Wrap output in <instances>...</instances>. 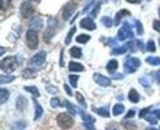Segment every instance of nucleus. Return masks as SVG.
Here are the masks:
<instances>
[{
	"mask_svg": "<svg viewBox=\"0 0 160 130\" xmlns=\"http://www.w3.org/2000/svg\"><path fill=\"white\" fill-rule=\"evenodd\" d=\"M124 72L126 73H134L140 67V61L137 57H128L124 62Z\"/></svg>",
	"mask_w": 160,
	"mask_h": 130,
	"instance_id": "1",
	"label": "nucleus"
},
{
	"mask_svg": "<svg viewBox=\"0 0 160 130\" xmlns=\"http://www.w3.org/2000/svg\"><path fill=\"white\" fill-rule=\"evenodd\" d=\"M118 40L120 41H124V40H128V39H133V31H132V27L128 22H124L123 26L118 30Z\"/></svg>",
	"mask_w": 160,
	"mask_h": 130,
	"instance_id": "2",
	"label": "nucleus"
},
{
	"mask_svg": "<svg viewBox=\"0 0 160 130\" xmlns=\"http://www.w3.org/2000/svg\"><path fill=\"white\" fill-rule=\"evenodd\" d=\"M57 122H58V125L63 129H69L74 124V119L65 113H62L57 116Z\"/></svg>",
	"mask_w": 160,
	"mask_h": 130,
	"instance_id": "3",
	"label": "nucleus"
},
{
	"mask_svg": "<svg viewBox=\"0 0 160 130\" xmlns=\"http://www.w3.org/2000/svg\"><path fill=\"white\" fill-rule=\"evenodd\" d=\"M18 67V62H16V57H6L1 61V69L2 71H6V72H12L15 71Z\"/></svg>",
	"mask_w": 160,
	"mask_h": 130,
	"instance_id": "4",
	"label": "nucleus"
},
{
	"mask_svg": "<svg viewBox=\"0 0 160 130\" xmlns=\"http://www.w3.org/2000/svg\"><path fill=\"white\" fill-rule=\"evenodd\" d=\"M26 41H27V46L31 50H35L38 45V36L37 32L35 30H28L26 34Z\"/></svg>",
	"mask_w": 160,
	"mask_h": 130,
	"instance_id": "5",
	"label": "nucleus"
},
{
	"mask_svg": "<svg viewBox=\"0 0 160 130\" xmlns=\"http://www.w3.org/2000/svg\"><path fill=\"white\" fill-rule=\"evenodd\" d=\"M77 6H78V3L75 0H70L69 3H67L65 6H64V10H63V19L64 20H69L72 14L75 11Z\"/></svg>",
	"mask_w": 160,
	"mask_h": 130,
	"instance_id": "6",
	"label": "nucleus"
},
{
	"mask_svg": "<svg viewBox=\"0 0 160 130\" xmlns=\"http://www.w3.org/2000/svg\"><path fill=\"white\" fill-rule=\"evenodd\" d=\"M31 65L33 66V67H41V66L44 65V62H46V52L44 51H41L38 53H36L32 58H31Z\"/></svg>",
	"mask_w": 160,
	"mask_h": 130,
	"instance_id": "7",
	"label": "nucleus"
},
{
	"mask_svg": "<svg viewBox=\"0 0 160 130\" xmlns=\"http://www.w3.org/2000/svg\"><path fill=\"white\" fill-rule=\"evenodd\" d=\"M20 10H21V15H22L23 18H30V16H32L33 13H35V9H33V6H32L30 3H22Z\"/></svg>",
	"mask_w": 160,
	"mask_h": 130,
	"instance_id": "8",
	"label": "nucleus"
},
{
	"mask_svg": "<svg viewBox=\"0 0 160 130\" xmlns=\"http://www.w3.org/2000/svg\"><path fill=\"white\" fill-rule=\"evenodd\" d=\"M94 79H95V82L98 84H100L102 87H108L111 84V79L107 78V77H105V76H102L100 73H95L94 74Z\"/></svg>",
	"mask_w": 160,
	"mask_h": 130,
	"instance_id": "9",
	"label": "nucleus"
},
{
	"mask_svg": "<svg viewBox=\"0 0 160 130\" xmlns=\"http://www.w3.org/2000/svg\"><path fill=\"white\" fill-rule=\"evenodd\" d=\"M80 114H81V116H82V119H84V125H85V128L88 130H95V127H94V119L90 116V115H88L86 113H84L82 110L80 111Z\"/></svg>",
	"mask_w": 160,
	"mask_h": 130,
	"instance_id": "10",
	"label": "nucleus"
},
{
	"mask_svg": "<svg viewBox=\"0 0 160 130\" xmlns=\"http://www.w3.org/2000/svg\"><path fill=\"white\" fill-rule=\"evenodd\" d=\"M80 26L82 29H86V30H95L96 29V24L94 22V20L91 18H85L80 21Z\"/></svg>",
	"mask_w": 160,
	"mask_h": 130,
	"instance_id": "11",
	"label": "nucleus"
},
{
	"mask_svg": "<svg viewBox=\"0 0 160 130\" xmlns=\"http://www.w3.org/2000/svg\"><path fill=\"white\" fill-rule=\"evenodd\" d=\"M30 29L35 30V31H40L43 29V20L41 18H33L30 21Z\"/></svg>",
	"mask_w": 160,
	"mask_h": 130,
	"instance_id": "12",
	"label": "nucleus"
},
{
	"mask_svg": "<svg viewBox=\"0 0 160 130\" xmlns=\"http://www.w3.org/2000/svg\"><path fill=\"white\" fill-rule=\"evenodd\" d=\"M56 25H57V21H54L53 19L51 20V21L48 22V31L44 34V41H49V39L53 36V34H54V27H56Z\"/></svg>",
	"mask_w": 160,
	"mask_h": 130,
	"instance_id": "13",
	"label": "nucleus"
},
{
	"mask_svg": "<svg viewBox=\"0 0 160 130\" xmlns=\"http://www.w3.org/2000/svg\"><path fill=\"white\" fill-rule=\"evenodd\" d=\"M99 9H100V3H92L91 5H89L85 9V11L86 13H90L91 16H96L98 13H99Z\"/></svg>",
	"mask_w": 160,
	"mask_h": 130,
	"instance_id": "14",
	"label": "nucleus"
},
{
	"mask_svg": "<svg viewBox=\"0 0 160 130\" xmlns=\"http://www.w3.org/2000/svg\"><path fill=\"white\" fill-rule=\"evenodd\" d=\"M33 104H35V120H37V119H40L41 116H42L43 109H42V107L38 104V102L36 99H33Z\"/></svg>",
	"mask_w": 160,
	"mask_h": 130,
	"instance_id": "15",
	"label": "nucleus"
},
{
	"mask_svg": "<svg viewBox=\"0 0 160 130\" xmlns=\"http://www.w3.org/2000/svg\"><path fill=\"white\" fill-rule=\"evenodd\" d=\"M128 99H129L132 103H138V102H139V99H140L138 92H137L136 89H132V90L129 92V94H128Z\"/></svg>",
	"mask_w": 160,
	"mask_h": 130,
	"instance_id": "16",
	"label": "nucleus"
},
{
	"mask_svg": "<svg viewBox=\"0 0 160 130\" xmlns=\"http://www.w3.org/2000/svg\"><path fill=\"white\" fill-rule=\"evenodd\" d=\"M128 50H129V46H128V43H127V45H124V46L113 48V50L111 51V53H112V55H122V53H126Z\"/></svg>",
	"mask_w": 160,
	"mask_h": 130,
	"instance_id": "17",
	"label": "nucleus"
},
{
	"mask_svg": "<svg viewBox=\"0 0 160 130\" xmlns=\"http://www.w3.org/2000/svg\"><path fill=\"white\" fill-rule=\"evenodd\" d=\"M117 67H118V62L116 61V60H111L107 66H106V69L110 72V73H115L116 72V69H117Z\"/></svg>",
	"mask_w": 160,
	"mask_h": 130,
	"instance_id": "18",
	"label": "nucleus"
},
{
	"mask_svg": "<svg viewBox=\"0 0 160 130\" xmlns=\"http://www.w3.org/2000/svg\"><path fill=\"white\" fill-rule=\"evenodd\" d=\"M69 71H72V72H81V71H84V66L78 63V62H70L69 63Z\"/></svg>",
	"mask_w": 160,
	"mask_h": 130,
	"instance_id": "19",
	"label": "nucleus"
},
{
	"mask_svg": "<svg viewBox=\"0 0 160 130\" xmlns=\"http://www.w3.org/2000/svg\"><path fill=\"white\" fill-rule=\"evenodd\" d=\"M8 99H9V92H8V89L1 88L0 89V102H1V104L5 103Z\"/></svg>",
	"mask_w": 160,
	"mask_h": 130,
	"instance_id": "20",
	"label": "nucleus"
},
{
	"mask_svg": "<svg viewBox=\"0 0 160 130\" xmlns=\"http://www.w3.org/2000/svg\"><path fill=\"white\" fill-rule=\"evenodd\" d=\"M124 15H129V11H127L126 9L121 10L120 13H117V15H116V18H115V25H118L121 21V18L124 16Z\"/></svg>",
	"mask_w": 160,
	"mask_h": 130,
	"instance_id": "21",
	"label": "nucleus"
},
{
	"mask_svg": "<svg viewBox=\"0 0 160 130\" xmlns=\"http://www.w3.org/2000/svg\"><path fill=\"white\" fill-rule=\"evenodd\" d=\"M145 61L152 66H159L160 65V57H153V56H149V57H147V60H145Z\"/></svg>",
	"mask_w": 160,
	"mask_h": 130,
	"instance_id": "22",
	"label": "nucleus"
},
{
	"mask_svg": "<svg viewBox=\"0 0 160 130\" xmlns=\"http://www.w3.org/2000/svg\"><path fill=\"white\" fill-rule=\"evenodd\" d=\"M92 110L95 111V113H98L99 115H101V116H106V118H108V115H110V113H108V110L106 108H92Z\"/></svg>",
	"mask_w": 160,
	"mask_h": 130,
	"instance_id": "23",
	"label": "nucleus"
},
{
	"mask_svg": "<svg viewBox=\"0 0 160 130\" xmlns=\"http://www.w3.org/2000/svg\"><path fill=\"white\" fill-rule=\"evenodd\" d=\"M70 55H72V57L80 58L82 53H81V50H80L79 47H72V48H70Z\"/></svg>",
	"mask_w": 160,
	"mask_h": 130,
	"instance_id": "24",
	"label": "nucleus"
},
{
	"mask_svg": "<svg viewBox=\"0 0 160 130\" xmlns=\"http://www.w3.org/2000/svg\"><path fill=\"white\" fill-rule=\"evenodd\" d=\"M123 111H124V107H123L122 104H116V106L113 107V109H112V113H113V115H115V116L122 114Z\"/></svg>",
	"mask_w": 160,
	"mask_h": 130,
	"instance_id": "25",
	"label": "nucleus"
},
{
	"mask_svg": "<svg viewBox=\"0 0 160 130\" xmlns=\"http://www.w3.org/2000/svg\"><path fill=\"white\" fill-rule=\"evenodd\" d=\"M75 31H77V27L75 26H73L72 29H70V31H69V34L67 35V37H65V45H69L70 43V41H72V37H73V35L75 34Z\"/></svg>",
	"mask_w": 160,
	"mask_h": 130,
	"instance_id": "26",
	"label": "nucleus"
},
{
	"mask_svg": "<svg viewBox=\"0 0 160 130\" xmlns=\"http://www.w3.org/2000/svg\"><path fill=\"white\" fill-rule=\"evenodd\" d=\"M122 124H123V127H126V129H128V130L136 129V124L132 123V122H129V119H124V120L122 122Z\"/></svg>",
	"mask_w": 160,
	"mask_h": 130,
	"instance_id": "27",
	"label": "nucleus"
},
{
	"mask_svg": "<svg viewBox=\"0 0 160 130\" xmlns=\"http://www.w3.org/2000/svg\"><path fill=\"white\" fill-rule=\"evenodd\" d=\"M25 90H26V92H30V93L33 94L35 97H40V92H38V89H37L36 87L27 86V87H25Z\"/></svg>",
	"mask_w": 160,
	"mask_h": 130,
	"instance_id": "28",
	"label": "nucleus"
},
{
	"mask_svg": "<svg viewBox=\"0 0 160 130\" xmlns=\"http://www.w3.org/2000/svg\"><path fill=\"white\" fill-rule=\"evenodd\" d=\"M14 79H15L14 76H4V74H1V77H0L1 84H4V83H10V82H12Z\"/></svg>",
	"mask_w": 160,
	"mask_h": 130,
	"instance_id": "29",
	"label": "nucleus"
},
{
	"mask_svg": "<svg viewBox=\"0 0 160 130\" xmlns=\"http://www.w3.org/2000/svg\"><path fill=\"white\" fill-rule=\"evenodd\" d=\"M65 106H67V108H68V110H69V113H70V114H73V115L78 114V108H75L70 102L65 100Z\"/></svg>",
	"mask_w": 160,
	"mask_h": 130,
	"instance_id": "30",
	"label": "nucleus"
},
{
	"mask_svg": "<svg viewBox=\"0 0 160 130\" xmlns=\"http://www.w3.org/2000/svg\"><path fill=\"white\" fill-rule=\"evenodd\" d=\"M25 106H27V99H25L23 97H20L19 100H18V103H16V107L20 109V110H22Z\"/></svg>",
	"mask_w": 160,
	"mask_h": 130,
	"instance_id": "31",
	"label": "nucleus"
},
{
	"mask_svg": "<svg viewBox=\"0 0 160 130\" xmlns=\"http://www.w3.org/2000/svg\"><path fill=\"white\" fill-rule=\"evenodd\" d=\"M22 76H23L25 78H32V77L36 76V72L32 71V69H25V71L22 72Z\"/></svg>",
	"mask_w": 160,
	"mask_h": 130,
	"instance_id": "32",
	"label": "nucleus"
},
{
	"mask_svg": "<svg viewBox=\"0 0 160 130\" xmlns=\"http://www.w3.org/2000/svg\"><path fill=\"white\" fill-rule=\"evenodd\" d=\"M144 119H147L150 124H154V125H155V124H157V119H158V118H157L154 114H147V115L144 116Z\"/></svg>",
	"mask_w": 160,
	"mask_h": 130,
	"instance_id": "33",
	"label": "nucleus"
},
{
	"mask_svg": "<svg viewBox=\"0 0 160 130\" xmlns=\"http://www.w3.org/2000/svg\"><path fill=\"white\" fill-rule=\"evenodd\" d=\"M101 22H102V24H103L106 27H111V26L113 25V21H112V20H111L108 16H103V18L101 19Z\"/></svg>",
	"mask_w": 160,
	"mask_h": 130,
	"instance_id": "34",
	"label": "nucleus"
},
{
	"mask_svg": "<svg viewBox=\"0 0 160 130\" xmlns=\"http://www.w3.org/2000/svg\"><path fill=\"white\" fill-rule=\"evenodd\" d=\"M139 83L142 86H144L145 88H148V87H150V83H152V81L148 78V77H142L139 79Z\"/></svg>",
	"mask_w": 160,
	"mask_h": 130,
	"instance_id": "35",
	"label": "nucleus"
},
{
	"mask_svg": "<svg viewBox=\"0 0 160 130\" xmlns=\"http://www.w3.org/2000/svg\"><path fill=\"white\" fill-rule=\"evenodd\" d=\"M89 40H90V36L89 35H79L77 37V41L79 43H86Z\"/></svg>",
	"mask_w": 160,
	"mask_h": 130,
	"instance_id": "36",
	"label": "nucleus"
},
{
	"mask_svg": "<svg viewBox=\"0 0 160 130\" xmlns=\"http://www.w3.org/2000/svg\"><path fill=\"white\" fill-rule=\"evenodd\" d=\"M78 79H79V77H78V76H75V74H70V76H69L70 84H72L73 87L78 86Z\"/></svg>",
	"mask_w": 160,
	"mask_h": 130,
	"instance_id": "37",
	"label": "nucleus"
},
{
	"mask_svg": "<svg viewBox=\"0 0 160 130\" xmlns=\"http://www.w3.org/2000/svg\"><path fill=\"white\" fill-rule=\"evenodd\" d=\"M147 51H150V52H154L155 51V43H154V41H148V43H147Z\"/></svg>",
	"mask_w": 160,
	"mask_h": 130,
	"instance_id": "38",
	"label": "nucleus"
},
{
	"mask_svg": "<svg viewBox=\"0 0 160 130\" xmlns=\"http://www.w3.org/2000/svg\"><path fill=\"white\" fill-rule=\"evenodd\" d=\"M134 24H136V27H137V34L138 35H143V26H142L140 21L139 20H136Z\"/></svg>",
	"mask_w": 160,
	"mask_h": 130,
	"instance_id": "39",
	"label": "nucleus"
},
{
	"mask_svg": "<svg viewBox=\"0 0 160 130\" xmlns=\"http://www.w3.org/2000/svg\"><path fill=\"white\" fill-rule=\"evenodd\" d=\"M75 95H77V98H78V102H79L80 104H81L82 107H86V103H85V100H84V97H82L80 93H77Z\"/></svg>",
	"mask_w": 160,
	"mask_h": 130,
	"instance_id": "40",
	"label": "nucleus"
},
{
	"mask_svg": "<svg viewBox=\"0 0 160 130\" xmlns=\"http://www.w3.org/2000/svg\"><path fill=\"white\" fill-rule=\"evenodd\" d=\"M51 106H52L53 108H56V107H59V106H60L59 99H57V98H52V99H51Z\"/></svg>",
	"mask_w": 160,
	"mask_h": 130,
	"instance_id": "41",
	"label": "nucleus"
},
{
	"mask_svg": "<svg viewBox=\"0 0 160 130\" xmlns=\"http://www.w3.org/2000/svg\"><path fill=\"white\" fill-rule=\"evenodd\" d=\"M10 3H11V0H1V9L2 10L8 9L9 5H10Z\"/></svg>",
	"mask_w": 160,
	"mask_h": 130,
	"instance_id": "42",
	"label": "nucleus"
},
{
	"mask_svg": "<svg viewBox=\"0 0 160 130\" xmlns=\"http://www.w3.org/2000/svg\"><path fill=\"white\" fill-rule=\"evenodd\" d=\"M134 115H136V110H134V109H131V110L126 114L124 119H129V118H132V116H134Z\"/></svg>",
	"mask_w": 160,
	"mask_h": 130,
	"instance_id": "43",
	"label": "nucleus"
},
{
	"mask_svg": "<svg viewBox=\"0 0 160 130\" xmlns=\"http://www.w3.org/2000/svg\"><path fill=\"white\" fill-rule=\"evenodd\" d=\"M149 111H150V108L142 109V111L139 113V116H140V118H144V116H145V115H147V114H148Z\"/></svg>",
	"mask_w": 160,
	"mask_h": 130,
	"instance_id": "44",
	"label": "nucleus"
},
{
	"mask_svg": "<svg viewBox=\"0 0 160 130\" xmlns=\"http://www.w3.org/2000/svg\"><path fill=\"white\" fill-rule=\"evenodd\" d=\"M153 26H154V29H155L158 32H160V20H155V21L153 22Z\"/></svg>",
	"mask_w": 160,
	"mask_h": 130,
	"instance_id": "45",
	"label": "nucleus"
},
{
	"mask_svg": "<svg viewBox=\"0 0 160 130\" xmlns=\"http://www.w3.org/2000/svg\"><path fill=\"white\" fill-rule=\"evenodd\" d=\"M47 90H48L49 93H57V88L53 86H47Z\"/></svg>",
	"mask_w": 160,
	"mask_h": 130,
	"instance_id": "46",
	"label": "nucleus"
},
{
	"mask_svg": "<svg viewBox=\"0 0 160 130\" xmlns=\"http://www.w3.org/2000/svg\"><path fill=\"white\" fill-rule=\"evenodd\" d=\"M64 89H65V92L68 93V95H73V92L70 90V88H69V86H67V84H64Z\"/></svg>",
	"mask_w": 160,
	"mask_h": 130,
	"instance_id": "47",
	"label": "nucleus"
},
{
	"mask_svg": "<svg viewBox=\"0 0 160 130\" xmlns=\"http://www.w3.org/2000/svg\"><path fill=\"white\" fill-rule=\"evenodd\" d=\"M153 114H154V115H155L158 119H160V109H155V110L153 111Z\"/></svg>",
	"mask_w": 160,
	"mask_h": 130,
	"instance_id": "48",
	"label": "nucleus"
},
{
	"mask_svg": "<svg viewBox=\"0 0 160 130\" xmlns=\"http://www.w3.org/2000/svg\"><path fill=\"white\" fill-rule=\"evenodd\" d=\"M155 78H157V81H158V82L160 83V69L158 71V72H157V73H155Z\"/></svg>",
	"mask_w": 160,
	"mask_h": 130,
	"instance_id": "49",
	"label": "nucleus"
},
{
	"mask_svg": "<svg viewBox=\"0 0 160 130\" xmlns=\"http://www.w3.org/2000/svg\"><path fill=\"white\" fill-rule=\"evenodd\" d=\"M128 3H131V4H138V3H140L142 0H127Z\"/></svg>",
	"mask_w": 160,
	"mask_h": 130,
	"instance_id": "50",
	"label": "nucleus"
},
{
	"mask_svg": "<svg viewBox=\"0 0 160 130\" xmlns=\"http://www.w3.org/2000/svg\"><path fill=\"white\" fill-rule=\"evenodd\" d=\"M113 78H118V79H121V78H122V74H116V76L113 74Z\"/></svg>",
	"mask_w": 160,
	"mask_h": 130,
	"instance_id": "51",
	"label": "nucleus"
},
{
	"mask_svg": "<svg viewBox=\"0 0 160 130\" xmlns=\"http://www.w3.org/2000/svg\"><path fill=\"white\" fill-rule=\"evenodd\" d=\"M145 130H158V129H155V128H147Z\"/></svg>",
	"mask_w": 160,
	"mask_h": 130,
	"instance_id": "52",
	"label": "nucleus"
},
{
	"mask_svg": "<svg viewBox=\"0 0 160 130\" xmlns=\"http://www.w3.org/2000/svg\"><path fill=\"white\" fill-rule=\"evenodd\" d=\"M32 1H37V0H32Z\"/></svg>",
	"mask_w": 160,
	"mask_h": 130,
	"instance_id": "53",
	"label": "nucleus"
},
{
	"mask_svg": "<svg viewBox=\"0 0 160 130\" xmlns=\"http://www.w3.org/2000/svg\"><path fill=\"white\" fill-rule=\"evenodd\" d=\"M159 15H160V9H159Z\"/></svg>",
	"mask_w": 160,
	"mask_h": 130,
	"instance_id": "54",
	"label": "nucleus"
},
{
	"mask_svg": "<svg viewBox=\"0 0 160 130\" xmlns=\"http://www.w3.org/2000/svg\"><path fill=\"white\" fill-rule=\"evenodd\" d=\"M159 45H160V39H159Z\"/></svg>",
	"mask_w": 160,
	"mask_h": 130,
	"instance_id": "55",
	"label": "nucleus"
}]
</instances>
